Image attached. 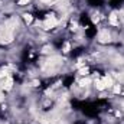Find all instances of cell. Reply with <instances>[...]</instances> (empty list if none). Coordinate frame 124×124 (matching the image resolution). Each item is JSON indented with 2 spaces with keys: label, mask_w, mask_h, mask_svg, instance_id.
I'll list each match as a JSON object with an SVG mask.
<instances>
[{
  "label": "cell",
  "mask_w": 124,
  "mask_h": 124,
  "mask_svg": "<svg viewBox=\"0 0 124 124\" xmlns=\"http://www.w3.org/2000/svg\"><path fill=\"white\" fill-rule=\"evenodd\" d=\"M56 23H58V20H56L54 16H48V17L43 20L42 26H43V29H52V28L56 26Z\"/></svg>",
  "instance_id": "obj_1"
},
{
  "label": "cell",
  "mask_w": 124,
  "mask_h": 124,
  "mask_svg": "<svg viewBox=\"0 0 124 124\" xmlns=\"http://www.w3.org/2000/svg\"><path fill=\"white\" fill-rule=\"evenodd\" d=\"M110 40H111V35H110L108 31H101L98 33V42H101V43H108Z\"/></svg>",
  "instance_id": "obj_2"
},
{
  "label": "cell",
  "mask_w": 124,
  "mask_h": 124,
  "mask_svg": "<svg viewBox=\"0 0 124 124\" xmlns=\"http://www.w3.org/2000/svg\"><path fill=\"white\" fill-rule=\"evenodd\" d=\"M12 85H13V79H12L10 77H7V78H6V81L3 82V90H6V91L12 90Z\"/></svg>",
  "instance_id": "obj_3"
},
{
  "label": "cell",
  "mask_w": 124,
  "mask_h": 124,
  "mask_svg": "<svg viewBox=\"0 0 124 124\" xmlns=\"http://www.w3.org/2000/svg\"><path fill=\"white\" fill-rule=\"evenodd\" d=\"M110 23L113 25V26H118V16H117V13H113L111 16H110Z\"/></svg>",
  "instance_id": "obj_4"
},
{
  "label": "cell",
  "mask_w": 124,
  "mask_h": 124,
  "mask_svg": "<svg viewBox=\"0 0 124 124\" xmlns=\"http://www.w3.org/2000/svg\"><path fill=\"white\" fill-rule=\"evenodd\" d=\"M23 20H25L26 23H31L32 22V16L29 15V13H25V15H23Z\"/></svg>",
  "instance_id": "obj_5"
},
{
  "label": "cell",
  "mask_w": 124,
  "mask_h": 124,
  "mask_svg": "<svg viewBox=\"0 0 124 124\" xmlns=\"http://www.w3.org/2000/svg\"><path fill=\"white\" fill-rule=\"evenodd\" d=\"M91 81H90V78H87V79H82L81 82H79V85L81 87H88V84H90Z\"/></svg>",
  "instance_id": "obj_6"
},
{
  "label": "cell",
  "mask_w": 124,
  "mask_h": 124,
  "mask_svg": "<svg viewBox=\"0 0 124 124\" xmlns=\"http://www.w3.org/2000/svg\"><path fill=\"white\" fill-rule=\"evenodd\" d=\"M120 91H121V85H116V87H114V93L118 94Z\"/></svg>",
  "instance_id": "obj_7"
},
{
  "label": "cell",
  "mask_w": 124,
  "mask_h": 124,
  "mask_svg": "<svg viewBox=\"0 0 124 124\" xmlns=\"http://www.w3.org/2000/svg\"><path fill=\"white\" fill-rule=\"evenodd\" d=\"M79 74H81V75H87V74H88V69H87V68H84V69H81V71H79Z\"/></svg>",
  "instance_id": "obj_8"
},
{
  "label": "cell",
  "mask_w": 124,
  "mask_h": 124,
  "mask_svg": "<svg viewBox=\"0 0 124 124\" xmlns=\"http://www.w3.org/2000/svg\"><path fill=\"white\" fill-rule=\"evenodd\" d=\"M29 1H31V0H19V4H20V6H25V4L29 3Z\"/></svg>",
  "instance_id": "obj_9"
},
{
  "label": "cell",
  "mask_w": 124,
  "mask_h": 124,
  "mask_svg": "<svg viewBox=\"0 0 124 124\" xmlns=\"http://www.w3.org/2000/svg\"><path fill=\"white\" fill-rule=\"evenodd\" d=\"M63 52H65V54H66V52H69V45H68V43L65 45V48H63Z\"/></svg>",
  "instance_id": "obj_10"
},
{
  "label": "cell",
  "mask_w": 124,
  "mask_h": 124,
  "mask_svg": "<svg viewBox=\"0 0 124 124\" xmlns=\"http://www.w3.org/2000/svg\"><path fill=\"white\" fill-rule=\"evenodd\" d=\"M42 1H45V3H51V1H55V0H42Z\"/></svg>",
  "instance_id": "obj_11"
}]
</instances>
